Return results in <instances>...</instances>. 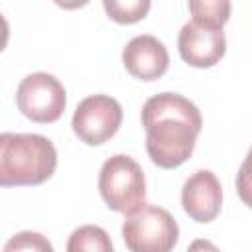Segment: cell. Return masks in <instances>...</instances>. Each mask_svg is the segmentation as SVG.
Listing matches in <instances>:
<instances>
[{"mask_svg":"<svg viewBox=\"0 0 252 252\" xmlns=\"http://www.w3.org/2000/svg\"><path fill=\"white\" fill-rule=\"evenodd\" d=\"M8 39H10V24H8V20L0 14V53L6 49Z\"/></svg>","mask_w":252,"mask_h":252,"instance_id":"cell-15","label":"cell"},{"mask_svg":"<svg viewBox=\"0 0 252 252\" xmlns=\"http://www.w3.org/2000/svg\"><path fill=\"white\" fill-rule=\"evenodd\" d=\"M2 252H8V250H2Z\"/></svg>","mask_w":252,"mask_h":252,"instance_id":"cell-16","label":"cell"},{"mask_svg":"<svg viewBox=\"0 0 252 252\" xmlns=\"http://www.w3.org/2000/svg\"><path fill=\"white\" fill-rule=\"evenodd\" d=\"M126 71L140 81H156L169 67V53L161 39L150 33L132 37L122 49Z\"/></svg>","mask_w":252,"mask_h":252,"instance_id":"cell-9","label":"cell"},{"mask_svg":"<svg viewBox=\"0 0 252 252\" xmlns=\"http://www.w3.org/2000/svg\"><path fill=\"white\" fill-rule=\"evenodd\" d=\"M183 211L197 222H211L222 207V187L211 169H199L189 175L181 189Z\"/></svg>","mask_w":252,"mask_h":252,"instance_id":"cell-8","label":"cell"},{"mask_svg":"<svg viewBox=\"0 0 252 252\" xmlns=\"http://www.w3.org/2000/svg\"><path fill=\"white\" fill-rule=\"evenodd\" d=\"M67 252H114L108 232L98 224L75 228L67 240Z\"/></svg>","mask_w":252,"mask_h":252,"instance_id":"cell-10","label":"cell"},{"mask_svg":"<svg viewBox=\"0 0 252 252\" xmlns=\"http://www.w3.org/2000/svg\"><path fill=\"white\" fill-rule=\"evenodd\" d=\"M104 12L118 24H134L146 18L152 2L150 0H102Z\"/></svg>","mask_w":252,"mask_h":252,"instance_id":"cell-11","label":"cell"},{"mask_svg":"<svg viewBox=\"0 0 252 252\" xmlns=\"http://www.w3.org/2000/svg\"><path fill=\"white\" fill-rule=\"evenodd\" d=\"M20 112L37 124H49L61 118L67 106V91L63 83L45 71L26 75L16 91Z\"/></svg>","mask_w":252,"mask_h":252,"instance_id":"cell-5","label":"cell"},{"mask_svg":"<svg viewBox=\"0 0 252 252\" xmlns=\"http://www.w3.org/2000/svg\"><path fill=\"white\" fill-rule=\"evenodd\" d=\"M57 167V150L41 134H0V187L41 185Z\"/></svg>","mask_w":252,"mask_h":252,"instance_id":"cell-2","label":"cell"},{"mask_svg":"<svg viewBox=\"0 0 252 252\" xmlns=\"http://www.w3.org/2000/svg\"><path fill=\"white\" fill-rule=\"evenodd\" d=\"M98 193L108 209L132 213L146 201V175L140 163L126 156L114 154L98 171Z\"/></svg>","mask_w":252,"mask_h":252,"instance_id":"cell-4","label":"cell"},{"mask_svg":"<svg viewBox=\"0 0 252 252\" xmlns=\"http://www.w3.org/2000/svg\"><path fill=\"white\" fill-rule=\"evenodd\" d=\"M177 49L181 59L199 69L217 65L226 51V37L222 26L191 18L177 35Z\"/></svg>","mask_w":252,"mask_h":252,"instance_id":"cell-7","label":"cell"},{"mask_svg":"<svg viewBox=\"0 0 252 252\" xmlns=\"http://www.w3.org/2000/svg\"><path fill=\"white\" fill-rule=\"evenodd\" d=\"M187 252H220V250H219L211 240H207V238H195V240L189 244Z\"/></svg>","mask_w":252,"mask_h":252,"instance_id":"cell-14","label":"cell"},{"mask_svg":"<svg viewBox=\"0 0 252 252\" xmlns=\"http://www.w3.org/2000/svg\"><path fill=\"white\" fill-rule=\"evenodd\" d=\"M146 130V152L161 169H175L185 163L203 128L201 110L177 93L150 96L140 112Z\"/></svg>","mask_w":252,"mask_h":252,"instance_id":"cell-1","label":"cell"},{"mask_svg":"<svg viewBox=\"0 0 252 252\" xmlns=\"http://www.w3.org/2000/svg\"><path fill=\"white\" fill-rule=\"evenodd\" d=\"M122 238L130 252H171L179 226L167 209L144 203L124 217Z\"/></svg>","mask_w":252,"mask_h":252,"instance_id":"cell-3","label":"cell"},{"mask_svg":"<svg viewBox=\"0 0 252 252\" xmlns=\"http://www.w3.org/2000/svg\"><path fill=\"white\" fill-rule=\"evenodd\" d=\"M189 12L193 14L195 20L224 26L230 18V2L228 0H193L189 2Z\"/></svg>","mask_w":252,"mask_h":252,"instance_id":"cell-12","label":"cell"},{"mask_svg":"<svg viewBox=\"0 0 252 252\" xmlns=\"http://www.w3.org/2000/svg\"><path fill=\"white\" fill-rule=\"evenodd\" d=\"M8 252H53L51 242L41 232L33 230H22L16 232L4 246Z\"/></svg>","mask_w":252,"mask_h":252,"instance_id":"cell-13","label":"cell"},{"mask_svg":"<svg viewBox=\"0 0 252 252\" xmlns=\"http://www.w3.org/2000/svg\"><path fill=\"white\" fill-rule=\"evenodd\" d=\"M122 124V106L110 94H91L73 112V132L87 146L108 142Z\"/></svg>","mask_w":252,"mask_h":252,"instance_id":"cell-6","label":"cell"}]
</instances>
